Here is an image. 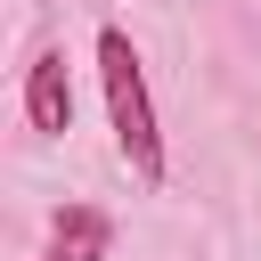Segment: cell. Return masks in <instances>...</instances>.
<instances>
[{
    "mask_svg": "<svg viewBox=\"0 0 261 261\" xmlns=\"http://www.w3.org/2000/svg\"><path fill=\"white\" fill-rule=\"evenodd\" d=\"M98 90H106V122H114V155L130 163V179L163 188V130H155V98H147V73H139V49L122 24H98Z\"/></svg>",
    "mask_w": 261,
    "mask_h": 261,
    "instance_id": "cell-1",
    "label": "cell"
},
{
    "mask_svg": "<svg viewBox=\"0 0 261 261\" xmlns=\"http://www.w3.org/2000/svg\"><path fill=\"white\" fill-rule=\"evenodd\" d=\"M24 122H33L41 139H65V122H73V82H65V49H41V57L24 65Z\"/></svg>",
    "mask_w": 261,
    "mask_h": 261,
    "instance_id": "cell-2",
    "label": "cell"
},
{
    "mask_svg": "<svg viewBox=\"0 0 261 261\" xmlns=\"http://www.w3.org/2000/svg\"><path fill=\"white\" fill-rule=\"evenodd\" d=\"M106 245H114V220H106L98 204H65V212L49 220L41 261H106Z\"/></svg>",
    "mask_w": 261,
    "mask_h": 261,
    "instance_id": "cell-3",
    "label": "cell"
}]
</instances>
